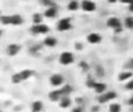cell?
<instances>
[{
  "label": "cell",
  "instance_id": "14",
  "mask_svg": "<svg viewBox=\"0 0 133 112\" xmlns=\"http://www.w3.org/2000/svg\"><path fill=\"white\" fill-rule=\"evenodd\" d=\"M58 105H60V108H62V109L70 108V105H71L70 97H69V96H63L62 98H61V101L58 102Z\"/></svg>",
  "mask_w": 133,
  "mask_h": 112
},
{
  "label": "cell",
  "instance_id": "16",
  "mask_svg": "<svg viewBox=\"0 0 133 112\" xmlns=\"http://www.w3.org/2000/svg\"><path fill=\"white\" fill-rule=\"evenodd\" d=\"M43 43H44V46H47V47H54L57 44V40L53 36H47L46 39H44Z\"/></svg>",
  "mask_w": 133,
  "mask_h": 112
},
{
  "label": "cell",
  "instance_id": "21",
  "mask_svg": "<svg viewBox=\"0 0 133 112\" xmlns=\"http://www.w3.org/2000/svg\"><path fill=\"white\" fill-rule=\"evenodd\" d=\"M122 111V106L117 103H111L109 105V112H120Z\"/></svg>",
  "mask_w": 133,
  "mask_h": 112
},
{
  "label": "cell",
  "instance_id": "6",
  "mask_svg": "<svg viewBox=\"0 0 133 112\" xmlns=\"http://www.w3.org/2000/svg\"><path fill=\"white\" fill-rule=\"evenodd\" d=\"M74 54L70 53V51H63L60 55V63L63 64V65H69L74 62Z\"/></svg>",
  "mask_w": 133,
  "mask_h": 112
},
{
  "label": "cell",
  "instance_id": "8",
  "mask_svg": "<svg viewBox=\"0 0 133 112\" xmlns=\"http://www.w3.org/2000/svg\"><path fill=\"white\" fill-rule=\"evenodd\" d=\"M96 4L91 0H83L81 2V8L83 9L84 12H88V13H91V12L96 11Z\"/></svg>",
  "mask_w": 133,
  "mask_h": 112
},
{
  "label": "cell",
  "instance_id": "28",
  "mask_svg": "<svg viewBox=\"0 0 133 112\" xmlns=\"http://www.w3.org/2000/svg\"><path fill=\"white\" fill-rule=\"evenodd\" d=\"M72 112H84V109L82 108V106H75V108L72 109Z\"/></svg>",
  "mask_w": 133,
  "mask_h": 112
},
{
  "label": "cell",
  "instance_id": "32",
  "mask_svg": "<svg viewBox=\"0 0 133 112\" xmlns=\"http://www.w3.org/2000/svg\"><path fill=\"white\" fill-rule=\"evenodd\" d=\"M108 1H109V2H116L117 0H108Z\"/></svg>",
  "mask_w": 133,
  "mask_h": 112
},
{
  "label": "cell",
  "instance_id": "3",
  "mask_svg": "<svg viewBox=\"0 0 133 112\" xmlns=\"http://www.w3.org/2000/svg\"><path fill=\"white\" fill-rule=\"evenodd\" d=\"M30 32L35 35H43V34H47V33L49 32V28L47 25L37 23V25H33V27L30 28Z\"/></svg>",
  "mask_w": 133,
  "mask_h": 112
},
{
  "label": "cell",
  "instance_id": "29",
  "mask_svg": "<svg viewBox=\"0 0 133 112\" xmlns=\"http://www.w3.org/2000/svg\"><path fill=\"white\" fill-rule=\"evenodd\" d=\"M129 8H130V11H132V12H133V0L129 4Z\"/></svg>",
  "mask_w": 133,
  "mask_h": 112
},
{
  "label": "cell",
  "instance_id": "31",
  "mask_svg": "<svg viewBox=\"0 0 133 112\" xmlns=\"http://www.w3.org/2000/svg\"><path fill=\"white\" fill-rule=\"evenodd\" d=\"M129 104H130V105H133V97L129 99Z\"/></svg>",
  "mask_w": 133,
  "mask_h": 112
},
{
  "label": "cell",
  "instance_id": "7",
  "mask_svg": "<svg viewBox=\"0 0 133 112\" xmlns=\"http://www.w3.org/2000/svg\"><path fill=\"white\" fill-rule=\"evenodd\" d=\"M49 82H50L51 87H54V88H61L63 85L64 78H63V76L60 75V74H55V75H53L50 77Z\"/></svg>",
  "mask_w": 133,
  "mask_h": 112
},
{
  "label": "cell",
  "instance_id": "20",
  "mask_svg": "<svg viewBox=\"0 0 133 112\" xmlns=\"http://www.w3.org/2000/svg\"><path fill=\"white\" fill-rule=\"evenodd\" d=\"M81 7V4L77 1V0H71L68 4V9L69 11H77Z\"/></svg>",
  "mask_w": 133,
  "mask_h": 112
},
{
  "label": "cell",
  "instance_id": "9",
  "mask_svg": "<svg viewBox=\"0 0 133 112\" xmlns=\"http://www.w3.org/2000/svg\"><path fill=\"white\" fill-rule=\"evenodd\" d=\"M62 97H63V94H62V91H61V89L53 90V91H50V92H49V95H48L49 101L54 102V103H58V102L61 101V98H62Z\"/></svg>",
  "mask_w": 133,
  "mask_h": 112
},
{
  "label": "cell",
  "instance_id": "4",
  "mask_svg": "<svg viewBox=\"0 0 133 112\" xmlns=\"http://www.w3.org/2000/svg\"><path fill=\"white\" fill-rule=\"evenodd\" d=\"M106 25H108L109 28H111V29H113V30H117V32H119V30L122 29V21L118 18H116V16L109 18Z\"/></svg>",
  "mask_w": 133,
  "mask_h": 112
},
{
  "label": "cell",
  "instance_id": "19",
  "mask_svg": "<svg viewBox=\"0 0 133 112\" xmlns=\"http://www.w3.org/2000/svg\"><path fill=\"white\" fill-rule=\"evenodd\" d=\"M60 89H61V91H62L63 96H69V95L72 92V87L69 84H63Z\"/></svg>",
  "mask_w": 133,
  "mask_h": 112
},
{
  "label": "cell",
  "instance_id": "10",
  "mask_svg": "<svg viewBox=\"0 0 133 112\" xmlns=\"http://www.w3.org/2000/svg\"><path fill=\"white\" fill-rule=\"evenodd\" d=\"M87 41L91 44H98L102 42V36L98 33H90L87 36Z\"/></svg>",
  "mask_w": 133,
  "mask_h": 112
},
{
  "label": "cell",
  "instance_id": "22",
  "mask_svg": "<svg viewBox=\"0 0 133 112\" xmlns=\"http://www.w3.org/2000/svg\"><path fill=\"white\" fill-rule=\"evenodd\" d=\"M42 14L40 13H35L34 15H33V23L34 25H37V23H42Z\"/></svg>",
  "mask_w": 133,
  "mask_h": 112
},
{
  "label": "cell",
  "instance_id": "11",
  "mask_svg": "<svg viewBox=\"0 0 133 112\" xmlns=\"http://www.w3.org/2000/svg\"><path fill=\"white\" fill-rule=\"evenodd\" d=\"M20 46L19 44H16V43H12V44H9L8 47H7V49H6V53H7V55L8 56H15L16 54L20 51Z\"/></svg>",
  "mask_w": 133,
  "mask_h": 112
},
{
  "label": "cell",
  "instance_id": "24",
  "mask_svg": "<svg viewBox=\"0 0 133 112\" xmlns=\"http://www.w3.org/2000/svg\"><path fill=\"white\" fill-rule=\"evenodd\" d=\"M12 82L15 83V84H18V83L22 82V80H21V77H20V75H19V73L14 74V75L12 76Z\"/></svg>",
  "mask_w": 133,
  "mask_h": 112
},
{
  "label": "cell",
  "instance_id": "18",
  "mask_svg": "<svg viewBox=\"0 0 133 112\" xmlns=\"http://www.w3.org/2000/svg\"><path fill=\"white\" fill-rule=\"evenodd\" d=\"M131 78H132V71H124V73H122L119 76H118V80L122 81V82L130 81Z\"/></svg>",
  "mask_w": 133,
  "mask_h": 112
},
{
  "label": "cell",
  "instance_id": "17",
  "mask_svg": "<svg viewBox=\"0 0 133 112\" xmlns=\"http://www.w3.org/2000/svg\"><path fill=\"white\" fill-rule=\"evenodd\" d=\"M33 74H34V73H33L32 70H29V69H25V70L20 71V73H19V75H20L21 80H22V81H26V80H28L29 77H32Z\"/></svg>",
  "mask_w": 133,
  "mask_h": 112
},
{
  "label": "cell",
  "instance_id": "2",
  "mask_svg": "<svg viewBox=\"0 0 133 112\" xmlns=\"http://www.w3.org/2000/svg\"><path fill=\"white\" fill-rule=\"evenodd\" d=\"M117 94L115 91H106L104 94L99 95L98 97V103L99 104H104V103H109V102H112L113 99H116Z\"/></svg>",
  "mask_w": 133,
  "mask_h": 112
},
{
  "label": "cell",
  "instance_id": "12",
  "mask_svg": "<svg viewBox=\"0 0 133 112\" xmlns=\"http://www.w3.org/2000/svg\"><path fill=\"white\" fill-rule=\"evenodd\" d=\"M43 15L48 19H51V18H55L57 15V9H56V6H53V7H47L46 11H44Z\"/></svg>",
  "mask_w": 133,
  "mask_h": 112
},
{
  "label": "cell",
  "instance_id": "5",
  "mask_svg": "<svg viewBox=\"0 0 133 112\" xmlns=\"http://www.w3.org/2000/svg\"><path fill=\"white\" fill-rule=\"evenodd\" d=\"M57 30L58 32H66V30H70L72 25H71L70 19L65 18V19H61L60 21L57 22Z\"/></svg>",
  "mask_w": 133,
  "mask_h": 112
},
{
  "label": "cell",
  "instance_id": "1",
  "mask_svg": "<svg viewBox=\"0 0 133 112\" xmlns=\"http://www.w3.org/2000/svg\"><path fill=\"white\" fill-rule=\"evenodd\" d=\"M2 25H12V26H20L23 23V18L20 14H12V15H2L0 19Z\"/></svg>",
  "mask_w": 133,
  "mask_h": 112
},
{
  "label": "cell",
  "instance_id": "15",
  "mask_svg": "<svg viewBox=\"0 0 133 112\" xmlns=\"http://www.w3.org/2000/svg\"><path fill=\"white\" fill-rule=\"evenodd\" d=\"M43 109V103L41 101H35L32 104V112H41Z\"/></svg>",
  "mask_w": 133,
  "mask_h": 112
},
{
  "label": "cell",
  "instance_id": "26",
  "mask_svg": "<svg viewBox=\"0 0 133 112\" xmlns=\"http://www.w3.org/2000/svg\"><path fill=\"white\" fill-rule=\"evenodd\" d=\"M96 81L95 80H88L87 81V87L88 88H91V89H94L95 88V85H96Z\"/></svg>",
  "mask_w": 133,
  "mask_h": 112
},
{
  "label": "cell",
  "instance_id": "30",
  "mask_svg": "<svg viewBox=\"0 0 133 112\" xmlns=\"http://www.w3.org/2000/svg\"><path fill=\"white\" fill-rule=\"evenodd\" d=\"M120 2H123V4H130V2L132 1V0H119Z\"/></svg>",
  "mask_w": 133,
  "mask_h": 112
},
{
  "label": "cell",
  "instance_id": "27",
  "mask_svg": "<svg viewBox=\"0 0 133 112\" xmlns=\"http://www.w3.org/2000/svg\"><path fill=\"white\" fill-rule=\"evenodd\" d=\"M125 88H126V90H131V91H133V80L127 81V84L125 85Z\"/></svg>",
  "mask_w": 133,
  "mask_h": 112
},
{
  "label": "cell",
  "instance_id": "13",
  "mask_svg": "<svg viewBox=\"0 0 133 112\" xmlns=\"http://www.w3.org/2000/svg\"><path fill=\"white\" fill-rule=\"evenodd\" d=\"M94 91L96 92V94H98V95L104 94V92L108 91L106 84H105V83H102V82H97L96 85H95V88H94Z\"/></svg>",
  "mask_w": 133,
  "mask_h": 112
},
{
  "label": "cell",
  "instance_id": "23",
  "mask_svg": "<svg viewBox=\"0 0 133 112\" xmlns=\"http://www.w3.org/2000/svg\"><path fill=\"white\" fill-rule=\"evenodd\" d=\"M125 26H126V28L133 29V18L129 16V18L125 19Z\"/></svg>",
  "mask_w": 133,
  "mask_h": 112
},
{
  "label": "cell",
  "instance_id": "25",
  "mask_svg": "<svg viewBox=\"0 0 133 112\" xmlns=\"http://www.w3.org/2000/svg\"><path fill=\"white\" fill-rule=\"evenodd\" d=\"M42 5H43L44 7H53V6H55V4H54V1L53 0H42Z\"/></svg>",
  "mask_w": 133,
  "mask_h": 112
}]
</instances>
